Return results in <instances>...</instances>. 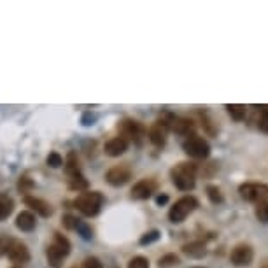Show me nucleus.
Listing matches in <instances>:
<instances>
[{
  "instance_id": "obj_8",
  "label": "nucleus",
  "mask_w": 268,
  "mask_h": 268,
  "mask_svg": "<svg viewBox=\"0 0 268 268\" xmlns=\"http://www.w3.org/2000/svg\"><path fill=\"white\" fill-rule=\"evenodd\" d=\"M252 258H254V251L249 244H239L233 247L229 254V259L235 266H249L252 263Z\"/></svg>"
},
{
  "instance_id": "obj_4",
  "label": "nucleus",
  "mask_w": 268,
  "mask_h": 268,
  "mask_svg": "<svg viewBox=\"0 0 268 268\" xmlns=\"http://www.w3.org/2000/svg\"><path fill=\"white\" fill-rule=\"evenodd\" d=\"M240 197L251 204H261L268 202V184L263 182H244L239 187Z\"/></svg>"
},
{
  "instance_id": "obj_24",
  "label": "nucleus",
  "mask_w": 268,
  "mask_h": 268,
  "mask_svg": "<svg viewBox=\"0 0 268 268\" xmlns=\"http://www.w3.org/2000/svg\"><path fill=\"white\" fill-rule=\"evenodd\" d=\"M179 256H175V254H165L163 258H160V261H158V265L160 268H170V266H177L179 265Z\"/></svg>"
},
{
  "instance_id": "obj_23",
  "label": "nucleus",
  "mask_w": 268,
  "mask_h": 268,
  "mask_svg": "<svg viewBox=\"0 0 268 268\" xmlns=\"http://www.w3.org/2000/svg\"><path fill=\"white\" fill-rule=\"evenodd\" d=\"M207 197L212 204H221L223 202V193L217 186H207Z\"/></svg>"
},
{
  "instance_id": "obj_33",
  "label": "nucleus",
  "mask_w": 268,
  "mask_h": 268,
  "mask_svg": "<svg viewBox=\"0 0 268 268\" xmlns=\"http://www.w3.org/2000/svg\"><path fill=\"white\" fill-rule=\"evenodd\" d=\"M9 244H11V239L0 237V256L6 254V252H7V247H9Z\"/></svg>"
},
{
  "instance_id": "obj_11",
  "label": "nucleus",
  "mask_w": 268,
  "mask_h": 268,
  "mask_svg": "<svg viewBox=\"0 0 268 268\" xmlns=\"http://www.w3.org/2000/svg\"><path fill=\"white\" fill-rule=\"evenodd\" d=\"M7 256H9L14 263H28V259H30L28 247L23 242H20V240H11L9 247H7Z\"/></svg>"
},
{
  "instance_id": "obj_19",
  "label": "nucleus",
  "mask_w": 268,
  "mask_h": 268,
  "mask_svg": "<svg viewBox=\"0 0 268 268\" xmlns=\"http://www.w3.org/2000/svg\"><path fill=\"white\" fill-rule=\"evenodd\" d=\"M63 165H65V170H67L68 177H75V175H81L78 158H75V152H68L67 162H63Z\"/></svg>"
},
{
  "instance_id": "obj_17",
  "label": "nucleus",
  "mask_w": 268,
  "mask_h": 268,
  "mask_svg": "<svg viewBox=\"0 0 268 268\" xmlns=\"http://www.w3.org/2000/svg\"><path fill=\"white\" fill-rule=\"evenodd\" d=\"M182 252H184L186 256H189V258H204L207 254V247L204 242H200V240H195V242H189V244H184L182 246Z\"/></svg>"
},
{
  "instance_id": "obj_31",
  "label": "nucleus",
  "mask_w": 268,
  "mask_h": 268,
  "mask_svg": "<svg viewBox=\"0 0 268 268\" xmlns=\"http://www.w3.org/2000/svg\"><path fill=\"white\" fill-rule=\"evenodd\" d=\"M202 125H204V128L207 130V133H210V135H214V133H216V130H214V126H212V121L207 118L205 112L202 114Z\"/></svg>"
},
{
  "instance_id": "obj_35",
  "label": "nucleus",
  "mask_w": 268,
  "mask_h": 268,
  "mask_svg": "<svg viewBox=\"0 0 268 268\" xmlns=\"http://www.w3.org/2000/svg\"><path fill=\"white\" fill-rule=\"evenodd\" d=\"M263 268H268V261L265 263V266H263Z\"/></svg>"
},
{
  "instance_id": "obj_37",
  "label": "nucleus",
  "mask_w": 268,
  "mask_h": 268,
  "mask_svg": "<svg viewBox=\"0 0 268 268\" xmlns=\"http://www.w3.org/2000/svg\"><path fill=\"white\" fill-rule=\"evenodd\" d=\"M197 268H202V266H197Z\"/></svg>"
},
{
  "instance_id": "obj_13",
  "label": "nucleus",
  "mask_w": 268,
  "mask_h": 268,
  "mask_svg": "<svg viewBox=\"0 0 268 268\" xmlns=\"http://www.w3.org/2000/svg\"><path fill=\"white\" fill-rule=\"evenodd\" d=\"M126 149H128V140L123 139V137H114V139H110L109 142L105 144L103 151H105L107 156H112V158H116V156L123 155Z\"/></svg>"
},
{
  "instance_id": "obj_29",
  "label": "nucleus",
  "mask_w": 268,
  "mask_h": 268,
  "mask_svg": "<svg viewBox=\"0 0 268 268\" xmlns=\"http://www.w3.org/2000/svg\"><path fill=\"white\" fill-rule=\"evenodd\" d=\"M158 239H160V232L152 229V232L145 233L142 239H140V244H142V246H145V244H152V242H156V240H158Z\"/></svg>"
},
{
  "instance_id": "obj_3",
  "label": "nucleus",
  "mask_w": 268,
  "mask_h": 268,
  "mask_svg": "<svg viewBox=\"0 0 268 268\" xmlns=\"http://www.w3.org/2000/svg\"><path fill=\"white\" fill-rule=\"evenodd\" d=\"M197 207H198V200L195 197L179 198V200L170 207V210H168V219H170L174 224L182 223L191 212L197 210Z\"/></svg>"
},
{
  "instance_id": "obj_15",
  "label": "nucleus",
  "mask_w": 268,
  "mask_h": 268,
  "mask_svg": "<svg viewBox=\"0 0 268 268\" xmlns=\"http://www.w3.org/2000/svg\"><path fill=\"white\" fill-rule=\"evenodd\" d=\"M193 128H195V123L191 120H187V118L174 116V120L170 123V130L179 133V135H189V132H193Z\"/></svg>"
},
{
  "instance_id": "obj_12",
  "label": "nucleus",
  "mask_w": 268,
  "mask_h": 268,
  "mask_svg": "<svg viewBox=\"0 0 268 268\" xmlns=\"http://www.w3.org/2000/svg\"><path fill=\"white\" fill-rule=\"evenodd\" d=\"M167 132H168L167 126H163L160 121H156V123L149 128L147 137H149V140H151V144H155L156 147H163L167 142Z\"/></svg>"
},
{
  "instance_id": "obj_22",
  "label": "nucleus",
  "mask_w": 268,
  "mask_h": 268,
  "mask_svg": "<svg viewBox=\"0 0 268 268\" xmlns=\"http://www.w3.org/2000/svg\"><path fill=\"white\" fill-rule=\"evenodd\" d=\"M256 109L259 110L258 126L263 130V132L268 133V105H256Z\"/></svg>"
},
{
  "instance_id": "obj_36",
  "label": "nucleus",
  "mask_w": 268,
  "mask_h": 268,
  "mask_svg": "<svg viewBox=\"0 0 268 268\" xmlns=\"http://www.w3.org/2000/svg\"><path fill=\"white\" fill-rule=\"evenodd\" d=\"M13 268H20V266H13Z\"/></svg>"
},
{
  "instance_id": "obj_27",
  "label": "nucleus",
  "mask_w": 268,
  "mask_h": 268,
  "mask_svg": "<svg viewBox=\"0 0 268 268\" xmlns=\"http://www.w3.org/2000/svg\"><path fill=\"white\" fill-rule=\"evenodd\" d=\"M46 162H48V165L51 168H58V167L63 165V158L58 155V152H49V156H48Z\"/></svg>"
},
{
  "instance_id": "obj_10",
  "label": "nucleus",
  "mask_w": 268,
  "mask_h": 268,
  "mask_svg": "<svg viewBox=\"0 0 268 268\" xmlns=\"http://www.w3.org/2000/svg\"><path fill=\"white\" fill-rule=\"evenodd\" d=\"M156 184L155 179H140L139 182H135L132 187V198H135V200H147L149 197H152V193L156 191Z\"/></svg>"
},
{
  "instance_id": "obj_1",
  "label": "nucleus",
  "mask_w": 268,
  "mask_h": 268,
  "mask_svg": "<svg viewBox=\"0 0 268 268\" xmlns=\"http://www.w3.org/2000/svg\"><path fill=\"white\" fill-rule=\"evenodd\" d=\"M172 182L181 191H191L197 184V165L195 163H179L170 170Z\"/></svg>"
},
{
  "instance_id": "obj_28",
  "label": "nucleus",
  "mask_w": 268,
  "mask_h": 268,
  "mask_svg": "<svg viewBox=\"0 0 268 268\" xmlns=\"http://www.w3.org/2000/svg\"><path fill=\"white\" fill-rule=\"evenodd\" d=\"M74 229H78V232L81 233V235H83L86 240H90L91 237H93V235H91V229H90V226H88L86 223H83V221H79V219H78V223H75V228H74Z\"/></svg>"
},
{
  "instance_id": "obj_20",
  "label": "nucleus",
  "mask_w": 268,
  "mask_h": 268,
  "mask_svg": "<svg viewBox=\"0 0 268 268\" xmlns=\"http://www.w3.org/2000/svg\"><path fill=\"white\" fill-rule=\"evenodd\" d=\"M226 110L229 112V116L235 121H244L246 120V105H240V103H232L226 105Z\"/></svg>"
},
{
  "instance_id": "obj_34",
  "label": "nucleus",
  "mask_w": 268,
  "mask_h": 268,
  "mask_svg": "<svg viewBox=\"0 0 268 268\" xmlns=\"http://www.w3.org/2000/svg\"><path fill=\"white\" fill-rule=\"evenodd\" d=\"M167 202H168L167 195H160V197H156V204H158V205H165Z\"/></svg>"
},
{
  "instance_id": "obj_25",
  "label": "nucleus",
  "mask_w": 268,
  "mask_h": 268,
  "mask_svg": "<svg viewBox=\"0 0 268 268\" xmlns=\"http://www.w3.org/2000/svg\"><path fill=\"white\" fill-rule=\"evenodd\" d=\"M254 214L261 223H268V202H261V204H256Z\"/></svg>"
},
{
  "instance_id": "obj_26",
  "label": "nucleus",
  "mask_w": 268,
  "mask_h": 268,
  "mask_svg": "<svg viewBox=\"0 0 268 268\" xmlns=\"http://www.w3.org/2000/svg\"><path fill=\"white\" fill-rule=\"evenodd\" d=\"M128 268H149V259L144 256H135L133 259H130Z\"/></svg>"
},
{
  "instance_id": "obj_9",
  "label": "nucleus",
  "mask_w": 268,
  "mask_h": 268,
  "mask_svg": "<svg viewBox=\"0 0 268 268\" xmlns=\"http://www.w3.org/2000/svg\"><path fill=\"white\" fill-rule=\"evenodd\" d=\"M132 179V168L128 165H116L105 174V181L110 186H123Z\"/></svg>"
},
{
  "instance_id": "obj_14",
  "label": "nucleus",
  "mask_w": 268,
  "mask_h": 268,
  "mask_svg": "<svg viewBox=\"0 0 268 268\" xmlns=\"http://www.w3.org/2000/svg\"><path fill=\"white\" fill-rule=\"evenodd\" d=\"M25 205L30 207L32 210H35L37 214H41L42 217H48V216H51L53 214L51 205H49L48 202L37 198V197H25Z\"/></svg>"
},
{
  "instance_id": "obj_2",
  "label": "nucleus",
  "mask_w": 268,
  "mask_h": 268,
  "mask_svg": "<svg viewBox=\"0 0 268 268\" xmlns=\"http://www.w3.org/2000/svg\"><path fill=\"white\" fill-rule=\"evenodd\" d=\"M102 204H103V197H102V193H98V191H88V193L79 195L74 202L75 209L86 217L97 216Z\"/></svg>"
},
{
  "instance_id": "obj_30",
  "label": "nucleus",
  "mask_w": 268,
  "mask_h": 268,
  "mask_svg": "<svg viewBox=\"0 0 268 268\" xmlns=\"http://www.w3.org/2000/svg\"><path fill=\"white\" fill-rule=\"evenodd\" d=\"M32 187H33V182L30 181L28 177H21L20 182H18V189H20L21 193H26V191L32 189Z\"/></svg>"
},
{
  "instance_id": "obj_32",
  "label": "nucleus",
  "mask_w": 268,
  "mask_h": 268,
  "mask_svg": "<svg viewBox=\"0 0 268 268\" xmlns=\"http://www.w3.org/2000/svg\"><path fill=\"white\" fill-rule=\"evenodd\" d=\"M84 268H103V265L97 258H86L84 259Z\"/></svg>"
},
{
  "instance_id": "obj_5",
  "label": "nucleus",
  "mask_w": 268,
  "mask_h": 268,
  "mask_svg": "<svg viewBox=\"0 0 268 268\" xmlns=\"http://www.w3.org/2000/svg\"><path fill=\"white\" fill-rule=\"evenodd\" d=\"M68 252H70V242H68L63 235L55 233V242H53L51 246H48V251H46L49 263H51L53 266H58L60 261H62L65 256H68Z\"/></svg>"
},
{
  "instance_id": "obj_21",
  "label": "nucleus",
  "mask_w": 268,
  "mask_h": 268,
  "mask_svg": "<svg viewBox=\"0 0 268 268\" xmlns=\"http://www.w3.org/2000/svg\"><path fill=\"white\" fill-rule=\"evenodd\" d=\"M68 187L75 191H84V189H88V181L83 175H75V177L68 179Z\"/></svg>"
},
{
  "instance_id": "obj_18",
  "label": "nucleus",
  "mask_w": 268,
  "mask_h": 268,
  "mask_svg": "<svg viewBox=\"0 0 268 268\" xmlns=\"http://www.w3.org/2000/svg\"><path fill=\"white\" fill-rule=\"evenodd\" d=\"M14 202L7 193H0V221H6L13 214Z\"/></svg>"
},
{
  "instance_id": "obj_7",
  "label": "nucleus",
  "mask_w": 268,
  "mask_h": 268,
  "mask_svg": "<svg viewBox=\"0 0 268 268\" xmlns=\"http://www.w3.org/2000/svg\"><path fill=\"white\" fill-rule=\"evenodd\" d=\"M120 130H121V133H123V139H126V140L130 139V140H133L135 144L142 142L145 130H144V126L139 123V121H133V120L121 121Z\"/></svg>"
},
{
  "instance_id": "obj_16",
  "label": "nucleus",
  "mask_w": 268,
  "mask_h": 268,
  "mask_svg": "<svg viewBox=\"0 0 268 268\" xmlns=\"http://www.w3.org/2000/svg\"><path fill=\"white\" fill-rule=\"evenodd\" d=\"M37 221L35 216H33L30 210H21L20 214L16 216V226L21 229V232H32L35 228Z\"/></svg>"
},
{
  "instance_id": "obj_6",
  "label": "nucleus",
  "mask_w": 268,
  "mask_h": 268,
  "mask_svg": "<svg viewBox=\"0 0 268 268\" xmlns=\"http://www.w3.org/2000/svg\"><path fill=\"white\" fill-rule=\"evenodd\" d=\"M182 149H184V152L187 156H191V158H195V160H204L210 155L209 142H207L204 137H197V135L186 139L184 144H182Z\"/></svg>"
}]
</instances>
